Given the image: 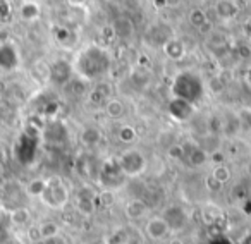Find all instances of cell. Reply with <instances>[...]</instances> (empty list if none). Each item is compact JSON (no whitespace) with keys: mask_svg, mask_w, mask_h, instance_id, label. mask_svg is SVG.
<instances>
[{"mask_svg":"<svg viewBox=\"0 0 251 244\" xmlns=\"http://www.w3.org/2000/svg\"><path fill=\"white\" fill-rule=\"evenodd\" d=\"M110 66L112 59L108 52L98 45H90L81 50L73 64L74 73L84 81H95L103 77L110 71Z\"/></svg>","mask_w":251,"mask_h":244,"instance_id":"obj_1","label":"cell"},{"mask_svg":"<svg viewBox=\"0 0 251 244\" xmlns=\"http://www.w3.org/2000/svg\"><path fill=\"white\" fill-rule=\"evenodd\" d=\"M171 93L174 98H181L196 105L205 97V83L195 71H182L172 79Z\"/></svg>","mask_w":251,"mask_h":244,"instance_id":"obj_2","label":"cell"},{"mask_svg":"<svg viewBox=\"0 0 251 244\" xmlns=\"http://www.w3.org/2000/svg\"><path fill=\"white\" fill-rule=\"evenodd\" d=\"M40 199L43 205L49 206L52 210H62L69 201V189H67L66 182L60 177L47 179V186L43 189Z\"/></svg>","mask_w":251,"mask_h":244,"instance_id":"obj_3","label":"cell"},{"mask_svg":"<svg viewBox=\"0 0 251 244\" xmlns=\"http://www.w3.org/2000/svg\"><path fill=\"white\" fill-rule=\"evenodd\" d=\"M97 177H98V181H100V184L107 189L119 188V186L124 184V181L127 179L124 175V172H122L117 158H107V160L101 162L100 167H98Z\"/></svg>","mask_w":251,"mask_h":244,"instance_id":"obj_4","label":"cell"},{"mask_svg":"<svg viewBox=\"0 0 251 244\" xmlns=\"http://www.w3.org/2000/svg\"><path fill=\"white\" fill-rule=\"evenodd\" d=\"M38 148H40V136L26 131V133H23L19 136L18 143H16L14 148L16 158L23 165H31L35 162L36 155H38Z\"/></svg>","mask_w":251,"mask_h":244,"instance_id":"obj_5","label":"cell"},{"mask_svg":"<svg viewBox=\"0 0 251 244\" xmlns=\"http://www.w3.org/2000/svg\"><path fill=\"white\" fill-rule=\"evenodd\" d=\"M117 160L126 177H138V175L143 174L145 169H147V158H145V155L141 153L140 150H136V148L126 150Z\"/></svg>","mask_w":251,"mask_h":244,"instance_id":"obj_6","label":"cell"},{"mask_svg":"<svg viewBox=\"0 0 251 244\" xmlns=\"http://www.w3.org/2000/svg\"><path fill=\"white\" fill-rule=\"evenodd\" d=\"M42 138L50 146H64L69 141V133H67V127L60 121H50L43 127Z\"/></svg>","mask_w":251,"mask_h":244,"instance_id":"obj_7","label":"cell"},{"mask_svg":"<svg viewBox=\"0 0 251 244\" xmlns=\"http://www.w3.org/2000/svg\"><path fill=\"white\" fill-rule=\"evenodd\" d=\"M162 219L165 220V223L169 225L171 232H181L186 225H188V212L184 210V206L181 205H169L167 208L162 212Z\"/></svg>","mask_w":251,"mask_h":244,"instance_id":"obj_8","label":"cell"},{"mask_svg":"<svg viewBox=\"0 0 251 244\" xmlns=\"http://www.w3.org/2000/svg\"><path fill=\"white\" fill-rule=\"evenodd\" d=\"M74 76V67L67 60H55L52 66L49 67V81L55 86L64 88Z\"/></svg>","mask_w":251,"mask_h":244,"instance_id":"obj_9","label":"cell"},{"mask_svg":"<svg viewBox=\"0 0 251 244\" xmlns=\"http://www.w3.org/2000/svg\"><path fill=\"white\" fill-rule=\"evenodd\" d=\"M181 158L186 162V165L189 167H203L208 162V153L205 151V148H201L200 145L193 143V141H186L181 146Z\"/></svg>","mask_w":251,"mask_h":244,"instance_id":"obj_10","label":"cell"},{"mask_svg":"<svg viewBox=\"0 0 251 244\" xmlns=\"http://www.w3.org/2000/svg\"><path fill=\"white\" fill-rule=\"evenodd\" d=\"M19 62H21V55L18 47L9 40L0 42V69L16 71L19 67Z\"/></svg>","mask_w":251,"mask_h":244,"instance_id":"obj_11","label":"cell"},{"mask_svg":"<svg viewBox=\"0 0 251 244\" xmlns=\"http://www.w3.org/2000/svg\"><path fill=\"white\" fill-rule=\"evenodd\" d=\"M167 112L174 121L186 122L193 117V114H195V105L189 103V101H186V100H181V98L172 97L167 105Z\"/></svg>","mask_w":251,"mask_h":244,"instance_id":"obj_12","label":"cell"},{"mask_svg":"<svg viewBox=\"0 0 251 244\" xmlns=\"http://www.w3.org/2000/svg\"><path fill=\"white\" fill-rule=\"evenodd\" d=\"M145 232L150 239L153 241H164L171 236V229L165 223V220L162 217H153V219L147 220V225H145Z\"/></svg>","mask_w":251,"mask_h":244,"instance_id":"obj_13","label":"cell"},{"mask_svg":"<svg viewBox=\"0 0 251 244\" xmlns=\"http://www.w3.org/2000/svg\"><path fill=\"white\" fill-rule=\"evenodd\" d=\"M98 167H100V164H95V160H93L91 155H83L76 164L77 172H79L84 179H95L97 177Z\"/></svg>","mask_w":251,"mask_h":244,"instance_id":"obj_14","label":"cell"},{"mask_svg":"<svg viewBox=\"0 0 251 244\" xmlns=\"http://www.w3.org/2000/svg\"><path fill=\"white\" fill-rule=\"evenodd\" d=\"M40 14H42V9L33 0H26L19 7V16H21L23 21H36L40 18Z\"/></svg>","mask_w":251,"mask_h":244,"instance_id":"obj_15","label":"cell"},{"mask_svg":"<svg viewBox=\"0 0 251 244\" xmlns=\"http://www.w3.org/2000/svg\"><path fill=\"white\" fill-rule=\"evenodd\" d=\"M164 52L165 55L169 57V59L172 60H181L182 57L186 55V49L184 45H182L179 40L172 38V40H167V42L164 43Z\"/></svg>","mask_w":251,"mask_h":244,"instance_id":"obj_16","label":"cell"},{"mask_svg":"<svg viewBox=\"0 0 251 244\" xmlns=\"http://www.w3.org/2000/svg\"><path fill=\"white\" fill-rule=\"evenodd\" d=\"M126 215L131 220H141L147 215V205L141 199H133L126 205Z\"/></svg>","mask_w":251,"mask_h":244,"instance_id":"obj_17","label":"cell"},{"mask_svg":"<svg viewBox=\"0 0 251 244\" xmlns=\"http://www.w3.org/2000/svg\"><path fill=\"white\" fill-rule=\"evenodd\" d=\"M95 198L90 195V193H86V189H83V191L77 195V210H79L83 215H91V213L95 212Z\"/></svg>","mask_w":251,"mask_h":244,"instance_id":"obj_18","label":"cell"},{"mask_svg":"<svg viewBox=\"0 0 251 244\" xmlns=\"http://www.w3.org/2000/svg\"><path fill=\"white\" fill-rule=\"evenodd\" d=\"M217 14H219L222 19L236 18V14H237L236 4H234V2H230V0H220L219 4H217Z\"/></svg>","mask_w":251,"mask_h":244,"instance_id":"obj_19","label":"cell"},{"mask_svg":"<svg viewBox=\"0 0 251 244\" xmlns=\"http://www.w3.org/2000/svg\"><path fill=\"white\" fill-rule=\"evenodd\" d=\"M47 186V179H33V181H29L28 184H26L25 191L28 196H36V198H40L43 193V189H45Z\"/></svg>","mask_w":251,"mask_h":244,"instance_id":"obj_20","label":"cell"},{"mask_svg":"<svg viewBox=\"0 0 251 244\" xmlns=\"http://www.w3.org/2000/svg\"><path fill=\"white\" fill-rule=\"evenodd\" d=\"M105 110H107L108 117L121 119L122 115H124V105H122V101L117 100V98H112V100H108L107 105H105Z\"/></svg>","mask_w":251,"mask_h":244,"instance_id":"obj_21","label":"cell"},{"mask_svg":"<svg viewBox=\"0 0 251 244\" xmlns=\"http://www.w3.org/2000/svg\"><path fill=\"white\" fill-rule=\"evenodd\" d=\"M210 175H212L217 182H220V184L224 186L230 179V171H229V167H227L226 164H217L215 167H213V171H212V174H210Z\"/></svg>","mask_w":251,"mask_h":244,"instance_id":"obj_22","label":"cell"},{"mask_svg":"<svg viewBox=\"0 0 251 244\" xmlns=\"http://www.w3.org/2000/svg\"><path fill=\"white\" fill-rule=\"evenodd\" d=\"M100 131L95 129V127H86V129L83 131V134H81V141H83L86 146H95L97 143H100Z\"/></svg>","mask_w":251,"mask_h":244,"instance_id":"obj_23","label":"cell"},{"mask_svg":"<svg viewBox=\"0 0 251 244\" xmlns=\"http://www.w3.org/2000/svg\"><path fill=\"white\" fill-rule=\"evenodd\" d=\"M236 117H237V122H239V129L251 131V108L250 107L239 108Z\"/></svg>","mask_w":251,"mask_h":244,"instance_id":"obj_24","label":"cell"},{"mask_svg":"<svg viewBox=\"0 0 251 244\" xmlns=\"http://www.w3.org/2000/svg\"><path fill=\"white\" fill-rule=\"evenodd\" d=\"M38 234H40V239L57 236V234H59V225H57L55 222H43L42 225L38 227Z\"/></svg>","mask_w":251,"mask_h":244,"instance_id":"obj_25","label":"cell"},{"mask_svg":"<svg viewBox=\"0 0 251 244\" xmlns=\"http://www.w3.org/2000/svg\"><path fill=\"white\" fill-rule=\"evenodd\" d=\"M136 131H134V127L131 126H122L121 129H119V140L122 141V143H133L134 140H136Z\"/></svg>","mask_w":251,"mask_h":244,"instance_id":"obj_26","label":"cell"},{"mask_svg":"<svg viewBox=\"0 0 251 244\" xmlns=\"http://www.w3.org/2000/svg\"><path fill=\"white\" fill-rule=\"evenodd\" d=\"M189 19H191V24L196 26V28H201V26L206 24V16L201 9H193L191 14H189Z\"/></svg>","mask_w":251,"mask_h":244,"instance_id":"obj_27","label":"cell"},{"mask_svg":"<svg viewBox=\"0 0 251 244\" xmlns=\"http://www.w3.org/2000/svg\"><path fill=\"white\" fill-rule=\"evenodd\" d=\"M40 244H69L66 241V237L60 236V234H57V236H52V237H47V239H42L40 241Z\"/></svg>","mask_w":251,"mask_h":244,"instance_id":"obj_28","label":"cell"},{"mask_svg":"<svg viewBox=\"0 0 251 244\" xmlns=\"http://www.w3.org/2000/svg\"><path fill=\"white\" fill-rule=\"evenodd\" d=\"M9 12H11V5H9V0L0 2V18H7Z\"/></svg>","mask_w":251,"mask_h":244,"instance_id":"obj_29","label":"cell"},{"mask_svg":"<svg viewBox=\"0 0 251 244\" xmlns=\"http://www.w3.org/2000/svg\"><path fill=\"white\" fill-rule=\"evenodd\" d=\"M239 244H251V232L244 234V236H243V237H241Z\"/></svg>","mask_w":251,"mask_h":244,"instance_id":"obj_30","label":"cell"},{"mask_svg":"<svg viewBox=\"0 0 251 244\" xmlns=\"http://www.w3.org/2000/svg\"><path fill=\"white\" fill-rule=\"evenodd\" d=\"M246 81H248V84L251 86V69L248 71V74H246Z\"/></svg>","mask_w":251,"mask_h":244,"instance_id":"obj_31","label":"cell"},{"mask_svg":"<svg viewBox=\"0 0 251 244\" xmlns=\"http://www.w3.org/2000/svg\"><path fill=\"white\" fill-rule=\"evenodd\" d=\"M246 33H248V35L251 36V21H250V23H248V24H246Z\"/></svg>","mask_w":251,"mask_h":244,"instance_id":"obj_32","label":"cell"},{"mask_svg":"<svg viewBox=\"0 0 251 244\" xmlns=\"http://www.w3.org/2000/svg\"><path fill=\"white\" fill-rule=\"evenodd\" d=\"M248 175L251 177V160H250V164H248Z\"/></svg>","mask_w":251,"mask_h":244,"instance_id":"obj_33","label":"cell"},{"mask_svg":"<svg viewBox=\"0 0 251 244\" xmlns=\"http://www.w3.org/2000/svg\"><path fill=\"white\" fill-rule=\"evenodd\" d=\"M2 158H4V155H2V150H0V164H2Z\"/></svg>","mask_w":251,"mask_h":244,"instance_id":"obj_34","label":"cell"},{"mask_svg":"<svg viewBox=\"0 0 251 244\" xmlns=\"http://www.w3.org/2000/svg\"><path fill=\"white\" fill-rule=\"evenodd\" d=\"M0 2H4V0H0Z\"/></svg>","mask_w":251,"mask_h":244,"instance_id":"obj_35","label":"cell"}]
</instances>
